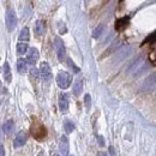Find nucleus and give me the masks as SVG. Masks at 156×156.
<instances>
[{
  "label": "nucleus",
  "mask_w": 156,
  "mask_h": 156,
  "mask_svg": "<svg viewBox=\"0 0 156 156\" xmlns=\"http://www.w3.org/2000/svg\"><path fill=\"white\" fill-rule=\"evenodd\" d=\"M150 69V64L149 61H147L142 55L141 57H137L127 67V73L137 77V76H141L143 75L144 72H147L148 70Z\"/></svg>",
  "instance_id": "f257e3e1"
},
{
  "label": "nucleus",
  "mask_w": 156,
  "mask_h": 156,
  "mask_svg": "<svg viewBox=\"0 0 156 156\" xmlns=\"http://www.w3.org/2000/svg\"><path fill=\"white\" fill-rule=\"evenodd\" d=\"M31 135L35 139L42 141L47 136V130L40 121H34L31 125Z\"/></svg>",
  "instance_id": "f03ea898"
},
{
  "label": "nucleus",
  "mask_w": 156,
  "mask_h": 156,
  "mask_svg": "<svg viewBox=\"0 0 156 156\" xmlns=\"http://www.w3.org/2000/svg\"><path fill=\"white\" fill-rule=\"evenodd\" d=\"M72 82V77L69 72L66 71H60L57 76V84L60 89H67L71 85Z\"/></svg>",
  "instance_id": "7ed1b4c3"
},
{
  "label": "nucleus",
  "mask_w": 156,
  "mask_h": 156,
  "mask_svg": "<svg viewBox=\"0 0 156 156\" xmlns=\"http://www.w3.org/2000/svg\"><path fill=\"white\" fill-rule=\"evenodd\" d=\"M5 20H6V27L8 31H13L17 25V16L13 8H7L6 14H5Z\"/></svg>",
  "instance_id": "20e7f679"
},
{
  "label": "nucleus",
  "mask_w": 156,
  "mask_h": 156,
  "mask_svg": "<svg viewBox=\"0 0 156 156\" xmlns=\"http://www.w3.org/2000/svg\"><path fill=\"white\" fill-rule=\"evenodd\" d=\"M54 47H55V51H57L58 60H59V61H64V60H65L66 51H65L64 42H63V40H61L59 36H57V37L54 39Z\"/></svg>",
  "instance_id": "39448f33"
},
{
  "label": "nucleus",
  "mask_w": 156,
  "mask_h": 156,
  "mask_svg": "<svg viewBox=\"0 0 156 156\" xmlns=\"http://www.w3.org/2000/svg\"><path fill=\"white\" fill-rule=\"evenodd\" d=\"M155 88H156V72H154V73H151L150 76H148V77L144 79V82H143V84L141 86V90L148 92V91L154 90Z\"/></svg>",
  "instance_id": "423d86ee"
},
{
  "label": "nucleus",
  "mask_w": 156,
  "mask_h": 156,
  "mask_svg": "<svg viewBox=\"0 0 156 156\" xmlns=\"http://www.w3.org/2000/svg\"><path fill=\"white\" fill-rule=\"evenodd\" d=\"M133 51V48L131 47V46H126V47H124V48H121V49H119L117 53H115V55H114V59H113V63L114 64H118V63H121L125 58H127L129 55H130V53Z\"/></svg>",
  "instance_id": "0eeeda50"
},
{
  "label": "nucleus",
  "mask_w": 156,
  "mask_h": 156,
  "mask_svg": "<svg viewBox=\"0 0 156 156\" xmlns=\"http://www.w3.org/2000/svg\"><path fill=\"white\" fill-rule=\"evenodd\" d=\"M40 76L42 77V79L45 82H49L51 78H52V70H51V66L48 63L43 61L40 66Z\"/></svg>",
  "instance_id": "6e6552de"
},
{
  "label": "nucleus",
  "mask_w": 156,
  "mask_h": 156,
  "mask_svg": "<svg viewBox=\"0 0 156 156\" xmlns=\"http://www.w3.org/2000/svg\"><path fill=\"white\" fill-rule=\"evenodd\" d=\"M39 57H40L39 51H37L36 48L31 47V48H29L28 52H27V63L30 64V65H35L36 61L39 60Z\"/></svg>",
  "instance_id": "1a4fd4ad"
},
{
  "label": "nucleus",
  "mask_w": 156,
  "mask_h": 156,
  "mask_svg": "<svg viewBox=\"0 0 156 156\" xmlns=\"http://www.w3.org/2000/svg\"><path fill=\"white\" fill-rule=\"evenodd\" d=\"M27 143V133L24 131H19L13 141V147L14 148H20L23 145H25Z\"/></svg>",
  "instance_id": "9d476101"
},
{
  "label": "nucleus",
  "mask_w": 156,
  "mask_h": 156,
  "mask_svg": "<svg viewBox=\"0 0 156 156\" xmlns=\"http://www.w3.org/2000/svg\"><path fill=\"white\" fill-rule=\"evenodd\" d=\"M59 150H60V154L63 156H67V154H69L70 144H69V139H67L66 136H61L60 143H59Z\"/></svg>",
  "instance_id": "9b49d317"
},
{
  "label": "nucleus",
  "mask_w": 156,
  "mask_h": 156,
  "mask_svg": "<svg viewBox=\"0 0 156 156\" xmlns=\"http://www.w3.org/2000/svg\"><path fill=\"white\" fill-rule=\"evenodd\" d=\"M59 108L61 113H66L69 111V97L66 94H61L59 97Z\"/></svg>",
  "instance_id": "f8f14e48"
},
{
  "label": "nucleus",
  "mask_w": 156,
  "mask_h": 156,
  "mask_svg": "<svg viewBox=\"0 0 156 156\" xmlns=\"http://www.w3.org/2000/svg\"><path fill=\"white\" fill-rule=\"evenodd\" d=\"M2 76H4V80L6 83H11L12 80V73H11V67L8 65V63H4L2 66Z\"/></svg>",
  "instance_id": "ddd939ff"
},
{
  "label": "nucleus",
  "mask_w": 156,
  "mask_h": 156,
  "mask_svg": "<svg viewBox=\"0 0 156 156\" xmlns=\"http://www.w3.org/2000/svg\"><path fill=\"white\" fill-rule=\"evenodd\" d=\"M27 65H28V63H27L25 59L19 58V59L17 60V70H18V72H19L20 75H23V73L27 72Z\"/></svg>",
  "instance_id": "4468645a"
},
{
  "label": "nucleus",
  "mask_w": 156,
  "mask_h": 156,
  "mask_svg": "<svg viewBox=\"0 0 156 156\" xmlns=\"http://www.w3.org/2000/svg\"><path fill=\"white\" fill-rule=\"evenodd\" d=\"M13 129H14V123H13V120H7V121H5L4 125H2V131H4V133H6V135L12 133Z\"/></svg>",
  "instance_id": "2eb2a0df"
},
{
  "label": "nucleus",
  "mask_w": 156,
  "mask_h": 156,
  "mask_svg": "<svg viewBox=\"0 0 156 156\" xmlns=\"http://www.w3.org/2000/svg\"><path fill=\"white\" fill-rule=\"evenodd\" d=\"M34 31L37 36H41L43 33H45V23L43 20H37L35 23V27H34Z\"/></svg>",
  "instance_id": "dca6fc26"
},
{
  "label": "nucleus",
  "mask_w": 156,
  "mask_h": 156,
  "mask_svg": "<svg viewBox=\"0 0 156 156\" xmlns=\"http://www.w3.org/2000/svg\"><path fill=\"white\" fill-rule=\"evenodd\" d=\"M127 24H129V18L127 17L121 18V19H118L117 23H115V29L117 30H123V29H125L127 27Z\"/></svg>",
  "instance_id": "f3484780"
},
{
  "label": "nucleus",
  "mask_w": 156,
  "mask_h": 156,
  "mask_svg": "<svg viewBox=\"0 0 156 156\" xmlns=\"http://www.w3.org/2000/svg\"><path fill=\"white\" fill-rule=\"evenodd\" d=\"M73 94L78 96V95H80V92H82V90H83V80L82 79H77L76 82H75V84H73Z\"/></svg>",
  "instance_id": "a211bd4d"
},
{
  "label": "nucleus",
  "mask_w": 156,
  "mask_h": 156,
  "mask_svg": "<svg viewBox=\"0 0 156 156\" xmlns=\"http://www.w3.org/2000/svg\"><path fill=\"white\" fill-rule=\"evenodd\" d=\"M30 39V33H29V29L28 28H23L20 34H19V41L20 42H27L29 41Z\"/></svg>",
  "instance_id": "6ab92c4d"
},
{
  "label": "nucleus",
  "mask_w": 156,
  "mask_h": 156,
  "mask_svg": "<svg viewBox=\"0 0 156 156\" xmlns=\"http://www.w3.org/2000/svg\"><path fill=\"white\" fill-rule=\"evenodd\" d=\"M28 52V45L27 42H19L17 45V54L18 55H23Z\"/></svg>",
  "instance_id": "aec40b11"
},
{
  "label": "nucleus",
  "mask_w": 156,
  "mask_h": 156,
  "mask_svg": "<svg viewBox=\"0 0 156 156\" xmlns=\"http://www.w3.org/2000/svg\"><path fill=\"white\" fill-rule=\"evenodd\" d=\"M64 129H65L66 133H71L72 131H75L76 126H75V124L71 120H65L64 121Z\"/></svg>",
  "instance_id": "412c9836"
},
{
  "label": "nucleus",
  "mask_w": 156,
  "mask_h": 156,
  "mask_svg": "<svg viewBox=\"0 0 156 156\" xmlns=\"http://www.w3.org/2000/svg\"><path fill=\"white\" fill-rule=\"evenodd\" d=\"M102 33H103V25L101 24V25L96 27L95 30L92 31V37H94V39H98V37L102 35Z\"/></svg>",
  "instance_id": "4be33fe9"
},
{
  "label": "nucleus",
  "mask_w": 156,
  "mask_h": 156,
  "mask_svg": "<svg viewBox=\"0 0 156 156\" xmlns=\"http://www.w3.org/2000/svg\"><path fill=\"white\" fill-rule=\"evenodd\" d=\"M119 46H120V41H115V42H114V43H112V46L107 49V52H106V54H105V55H107V54H109V53H112V52L117 51Z\"/></svg>",
  "instance_id": "5701e85b"
},
{
  "label": "nucleus",
  "mask_w": 156,
  "mask_h": 156,
  "mask_svg": "<svg viewBox=\"0 0 156 156\" xmlns=\"http://www.w3.org/2000/svg\"><path fill=\"white\" fill-rule=\"evenodd\" d=\"M155 41H156V31H154L151 35H149V36L145 39L144 43H153V42H155Z\"/></svg>",
  "instance_id": "b1692460"
},
{
  "label": "nucleus",
  "mask_w": 156,
  "mask_h": 156,
  "mask_svg": "<svg viewBox=\"0 0 156 156\" xmlns=\"http://www.w3.org/2000/svg\"><path fill=\"white\" fill-rule=\"evenodd\" d=\"M30 75H31V78H34V79H37V78L40 77V71H39L37 69H31V71H30Z\"/></svg>",
  "instance_id": "393cba45"
},
{
  "label": "nucleus",
  "mask_w": 156,
  "mask_h": 156,
  "mask_svg": "<svg viewBox=\"0 0 156 156\" xmlns=\"http://www.w3.org/2000/svg\"><path fill=\"white\" fill-rule=\"evenodd\" d=\"M84 102H85V107L89 109L90 108V103H91V98H90V95L89 94H86L84 96Z\"/></svg>",
  "instance_id": "a878e982"
},
{
  "label": "nucleus",
  "mask_w": 156,
  "mask_h": 156,
  "mask_svg": "<svg viewBox=\"0 0 156 156\" xmlns=\"http://www.w3.org/2000/svg\"><path fill=\"white\" fill-rule=\"evenodd\" d=\"M67 61H69V66H70V67H71V69H72V70H73L76 73H78V72H79V69H78L77 66H76V65L72 63V60H71V59H69Z\"/></svg>",
  "instance_id": "bb28decb"
},
{
  "label": "nucleus",
  "mask_w": 156,
  "mask_h": 156,
  "mask_svg": "<svg viewBox=\"0 0 156 156\" xmlns=\"http://www.w3.org/2000/svg\"><path fill=\"white\" fill-rule=\"evenodd\" d=\"M97 139H98V144H100L101 147H103V145H105V139H103V137H102V136H97Z\"/></svg>",
  "instance_id": "cd10ccee"
},
{
  "label": "nucleus",
  "mask_w": 156,
  "mask_h": 156,
  "mask_svg": "<svg viewBox=\"0 0 156 156\" xmlns=\"http://www.w3.org/2000/svg\"><path fill=\"white\" fill-rule=\"evenodd\" d=\"M5 155V149H4V147L0 144V156H4Z\"/></svg>",
  "instance_id": "c85d7f7f"
},
{
  "label": "nucleus",
  "mask_w": 156,
  "mask_h": 156,
  "mask_svg": "<svg viewBox=\"0 0 156 156\" xmlns=\"http://www.w3.org/2000/svg\"><path fill=\"white\" fill-rule=\"evenodd\" d=\"M109 153H111V154H112V155H113V156L115 155V153H114V149H113V148H112V147H111V148H109Z\"/></svg>",
  "instance_id": "c756f323"
},
{
  "label": "nucleus",
  "mask_w": 156,
  "mask_h": 156,
  "mask_svg": "<svg viewBox=\"0 0 156 156\" xmlns=\"http://www.w3.org/2000/svg\"><path fill=\"white\" fill-rule=\"evenodd\" d=\"M97 156H107V155H106L105 153H102V151H101V153H98V155Z\"/></svg>",
  "instance_id": "7c9ffc66"
},
{
  "label": "nucleus",
  "mask_w": 156,
  "mask_h": 156,
  "mask_svg": "<svg viewBox=\"0 0 156 156\" xmlns=\"http://www.w3.org/2000/svg\"><path fill=\"white\" fill-rule=\"evenodd\" d=\"M1 90H2V86H1V83H0V94H1Z\"/></svg>",
  "instance_id": "2f4dec72"
},
{
  "label": "nucleus",
  "mask_w": 156,
  "mask_h": 156,
  "mask_svg": "<svg viewBox=\"0 0 156 156\" xmlns=\"http://www.w3.org/2000/svg\"><path fill=\"white\" fill-rule=\"evenodd\" d=\"M37 156H45V155H43V154H39Z\"/></svg>",
  "instance_id": "473e14b6"
}]
</instances>
